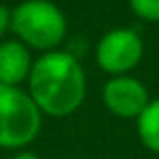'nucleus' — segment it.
<instances>
[{
	"mask_svg": "<svg viewBox=\"0 0 159 159\" xmlns=\"http://www.w3.org/2000/svg\"><path fill=\"white\" fill-rule=\"evenodd\" d=\"M6 30H10V10L0 4V39L4 36Z\"/></svg>",
	"mask_w": 159,
	"mask_h": 159,
	"instance_id": "9",
	"label": "nucleus"
},
{
	"mask_svg": "<svg viewBox=\"0 0 159 159\" xmlns=\"http://www.w3.org/2000/svg\"><path fill=\"white\" fill-rule=\"evenodd\" d=\"M32 62L30 48L20 40L0 43V85L20 87V83L28 81Z\"/></svg>",
	"mask_w": 159,
	"mask_h": 159,
	"instance_id": "6",
	"label": "nucleus"
},
{
	"mask_svg": "<svg viewBox=\"0 0 159 159\" xmlns=\"http://www.w3.org/2000/svg\"><path fill=\"white\" fill-rule=\"evenodd\" d=\"M149 93L139 79L129 75L113 77L103 87V103L113 115L121 119H137L149 105Z\"/></svg>",
	"mask_w": 159,
	"mask_h": 159,
	"instance_id": "5",
	"label": "nucleus"
},
{
	"mask_svg": "<svg viewBox=\"0 0 159 159\" xmlns=\"http://www.w3.org/2000/svg\"><path fill=\"white\" fill-rule=\"evenodd\" d=\"M129 6L139 18L147 22H159V0H129Z\"/></svg>",
	"mask_w": 159,
	"mask_h": 159,
	"instance_id": "8",
	"label": "nucleus"
},
{
	"mask_svg": "<svg viewBox=\"0 0 159 159\" xmlns=\"http://www.w3.org/2000/svg\"><path fill=\"white\" fill-rule=\"evenodd\" d=\"M137 135L149 151L159 153V97L149 101L137 117Z\"/></svg>",
	"mask_w": 159,
	"mask_h": 159,
	"instance_id": "7",
	"label": "nucleus"
},
{
	"mask_svg": "<svg viewBox=\"0 0 159 159\" xmlns=\"http://www.w3.org/2000/svg\"><path fill=\"white\" fill-rule=\"evenodd\" d=\"M12 159H40L36 153H30V151H20V153H16Z\"/></svg>",
	"mask_w": 159,
	"mask_h": 159,
	"instance_id": "10",
	"label": "nucleus"
},
{
	"mask_svg": "<svg viewBox=\"0 0 159 159\" xmlns=\"http://www.w3.org/2000/svg\"><path fill=\"white\" fill-rule=\"evenodd\" d=\"M43 113L20 87L0 85V147L18 149L36 139Z\"/></svg>",
	"mask_w": 159,
	"mask_h": 159,
	"instance_id": "3",
	"label": "nucleus"
},
{
	"mask_svg": "<svg viewBox=\"0 0 159 159\" xmlns=\"http://www.w3.org/2000/svg\"><path fill=\"white\" fill-rule=\"evenodd\" d=\"M95 57L105 73L121 77L133 70L143 58V40L133 28H113L101 36Z\"/></svg>",
	"mask_w": 159,
	"mask_h": 159,
	"instance_id": "4",
	"label": "nucleus"
},
{
	"mask_svg": "<svg viewBox=\"0 0 159 159\" xmlns=\"http://www.w3.org/2000/svg\"><path fill=\"white\" fill-rule=\"evenodd\" d=\"M10 30L28 48L51 52L66 36V18L51 0H24L10 10Z\"/></svg>",
	"mask_w": 159,
	"mask_h": 159,
	"instance_id": "2",
	"label": "nucleus"
},
{
	"mask_svg": "<svg viewBox=\"0 0 159 159\" xmlns=\"http://www.w3.org/2000/svg\"><path fill=\"white\" fill-rule=\"evenodd\" d=\"M87 77L79 58L66 51L44 52L32 62L28 95L43 115L62 119L85 101Z\"/></svg>",
	"mask_w": 159,
	"mask_h": 159,
	"instance_id": "1",
	"label": "nucleus"
}]
</instances>
